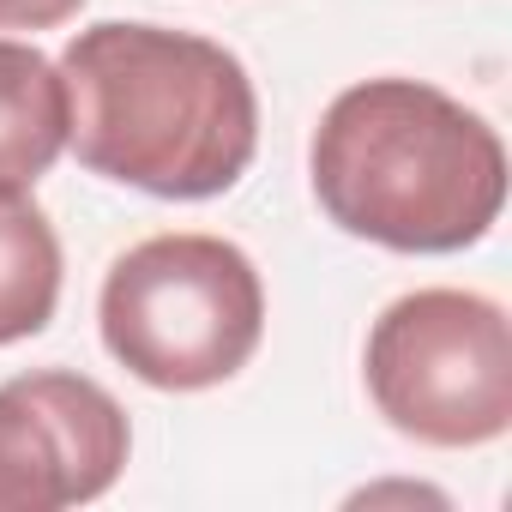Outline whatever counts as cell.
<instances>
[{
  "label": "cell",
  "mask_w": 512,
  "mask_h": 512,
  "mask_svg": "<svg viewBox=\"0 0 512 512\" xmlns=\"http://www.w3.org/2000/svg\"><path fill=\"white\" fill-rule=\"evenodd\" d=\"M67 151L151 199H217L260 151V91L211 37L103 19L61 55Z\"/></svg>",
  "instance_id": "1"
},
{
  "label": "cell",
  "mask_w": 512,
  "mask_h": 512,
  "mask_svg": "<svg viewBox=\"0 0 512 512\" xmlns=\"http://www.w3.org/2000/svg\"><path fill=\"white\" fill-rule=\"evenodd\" d=\"M320 211L392 253H464L506 211L500 133L422 79H362L314 127Z\"/></svg>",
  "instance_id": "2"
},
{
  "label": "cell",
  "mask_w": 512,
  "mask_h": 512,
  "mask_svg": "<svg viewBox=\"0 0 512 512\" xmlns=\"http://www.w3.org/2000/svg\"><path fill=\"white\" fill-rule=\"evenodd\" d=\"M103 350L157 392L235 380L266 338L260 266L223 235H151L127 247L97 296Z\"/></svg>",
  "instance_id": "3"
},
{
  "label": "cell",
  "mask_w": 512,
  "mask_h": 512,
  "mask_svg": "<svg viewBox=\"0 0 512 512\" xmlns=\"http://www.w3.org/2000/svg\"><path fill=\"white\" fill-rule=\"evenodd\" d=\"M374 410L422 446L464 452L512 428V326L476 290L398 296L362 350Z\"/></svg>",
  "instance_id": "4"
},
{
  "label": "cell",
  "mask_w": 512,
  "mask_h": 512,
  "mask_svg": "<svg viewBox=\"0 0 512 512\" xmlns=\"http://www.w3.org/2000/svg\"><path fill=\"white\" fill-rule=\"evenodd\" d=\"M133 452V422L109 386L73 368L0 380V512H61L103 500Z\"/></svg>",
  "instance_id": "5"
},
{
  "label": "cell",
  "mask_w": 512,
  "mask_h": 512,
  "mask_svg": "<svg viewBox=\"0 0 512 512\" xmlns=\"http://www.w3.org/2000/svg\"><path fill=\"white\" fill-rule=\"evenodd\" d=\"M67 79L31 43L0 37V193H31L67 151Z\"/></svg>",
  "instance_id": "6"
},
{
  "label": "cell",
  "mask_w": 512,
  "mask_h": 512,
  "mask_svg": "<svg viewBox=\"0 0 512 512\" xmlns=\"http://www.w3.org/2000/svg\"><path fill=\"white\" fill-rule=\"evenodd\" d=\"M61 302V235L31 193H0V344L37 338Z\"/></svg>",
  "instance_id": "7"
},
{
  "label": "cell",
  "mask_w": 512,
  "mask_h": 512,
  "mask_svg": "<svg viewBox=\"0 0 512 512\" xmlns=\"http://www.w3.org/2000/svg\"><path fill=\"white\" fill-rule=\"evenodd\" d=\"M85 0H0V31H55L79 19Z\"/></svg>",
  "instance_id": "8"
}]
</instances>
